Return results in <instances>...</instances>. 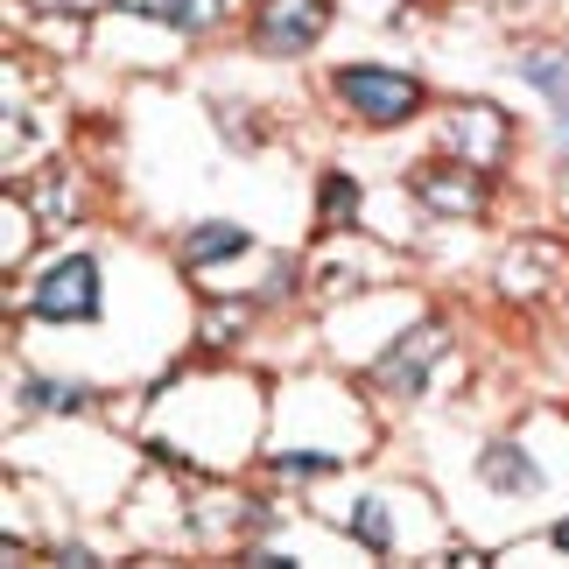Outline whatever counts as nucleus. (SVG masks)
<instances>
[{"instance_id": "obj_16", "label": "nucleus", "mask_w": 569, "mask_h": 569, "mask_svg": "<svg viewBox=\"0 0 569 569\" xmlns=\"http://www.w3.org/2000/svg\"><path fill=\"white\" fill-rule=\"evenodd\" d=\"M549 541H556V549L569 556V520H562V528H549Z\"/></svg>"}, {"instance_id": "obj_1", "label": "nucleus", "mask_w": 569, "mask_h": 569, "mask_svg": "<svg viewBox=\"0 0 569 569\" xmlns=\"http://www.w3.org/2000/svg\"><path fill=\"white\" fill-rule=\"evenodd\" d=\"M36 317H50V323H92L99 317V260L92 253H63L50 260V268L36 274Z\"/></svg>"}, {"instance_id": "obj_10", "label": "nucleus", "mask_w": 569, "mask_h": 569, "mask_svg": "<svg viewBox=\"0 0 569 569\" xmlns=\"http://www.w3.org/2000/svg\"><path fill=\"white\" fill-rule=\"evenodd\" d=\"M359 218V183L345 177V169H331V177H323V197H317V226L323 232H345Z\"/></svg>"}, {"instance_id": "obj_15", "label": "nucleus", "mask_w": 569, "mask_h": 569, "mask_svg": "<svg viewBox=\"0 0 569 569\" xmlns=\"http://www.w3.org/2000/svg\"><path fill=\"white\" fill-rule=\"evenodd\" d=\"M556 141H562V156H569V106H562V120H556Z\"/></svg>"}, {"instance_id": "obj_11", "label": "nucleus", "mask_w": 569, "mask_h": 569, "mask_svg": "<svg viewBox=\"0 0 569 569\" xmlns=\"http://www.w3.org/2000/svg\"><path fill=\"white\" fill-rule=\"evenodd\" d=\"M520 78H528L535 92H549L556 106H569V50H528L520 57Z\"/></svg>"}, {"instance_id": "obj_3", "label": "nucleus", "mask_w": 569, "mask_h": 569, "mask_svg": "<svg viewBox=\"0 0 569 569\" xmlns=\"http://www.w3.org/2000/svg\"><path fill=\"white\" fill-rule=\"evenodd\" d=\"M323 29H331V0H260L253 42H260V57H302V50H317Z\"/></svg>"}, {"instance_id": "obj_4", "label": "nucleus", "mask_w": 569, "mask_h": 569, "mask_svg": "<svg viewBox=\"0 0 569 569\" xmlns=\"http://www.w3.org/2000/svg\"><path fill=\"white\" fill-rule=\"evenodd\" d=\"M415 197H422L429 211H443V218H478L486 211V169H471V162H422L415 169Z\"/></svg>"}, {"instance_id": "obj_13", "label": "nucleus", "mask_w": 569, "mask_h": 569, "mask_svg": "<svg viewBox=\"0 0 569 569\" xmlns=\"http://www.w3.org/2000/svg\"><path fill=\"white\" fill-rule=\"evenodd\" d=\"M29 408H42V415H50V408H84V387L78 380H36L29 387Z\"/></svg>"}, {"instance_id": "obj_14", "label": "nucleus", "mask_w": 569, "mask_h": 569, "mask_svg": "<svg viewBox=\"0 0 569 569\" xmlns=\"http://www.w3.org/2000/svg\"><path fill=\"white\" fill-rule=\"evenodd\" d=\"M274 471H302V478H317V471H338V457H331V450H281V457H274Z\"/></svg>"}, {"instance_id": "obj_7", "label": "nucleus", "mask_w": 569, "mask_h": 569, "mask_svg": "<svg viewBox=\"0 0 569 569\" xmlns=\"http://www.w3.org/2000/svg\"><path fill=\"white\" fill-rule=\"evenodd\" d=\"M478 471H486V486H499V492H541V465L513 443H492L478 457Z\"/></svg>"}, {"instance_id": "obj_8", "label": "nucleus", "mask_w": 569, "mask_h": 569, "mask_svg": "<svg viewBox=\"0 0 569 569\" xmlns=\"http://www.w3.org/2000/svg\"><path fill=\"white\" fill-rule=\"evenodd\" d=\"M253 239H247V226H226V218H211V226H197L190 239H183V268H204V260H226V253H247Z\"/></svg>"}, {"instance_id": "obj_2", "label": "nucleus", "mask_w": 569, "mask_h": 569, "mask_svg": "<svg viewBox=\"0 0 569 569\" xmlns=\"http://www.w3.org/2000/svg\"><path fill=\"white\" fill-rule=\"evenodd\" d=\"M338 99L352 106L359 120H373V127H401V120L422 113V84L401 78V71H373V63L338 71Z\"/></svg>"}, {"instance_id": "obj_12", "label": "nucleus", "mask_w": 569, "mask_h": 569, "mask_svg": "<svg viewBox=\"0 0 569 569\" xmlns=\"http://www.w3.org/2000/svg\"><path fill=\"white\" fill-rule=\"evenodd\" d=\"M345 528H352L366 549H387V541H393V535H387V507H380V499H359V507L345 513Z\"/></svg>"}, {"instance_id": "obj_5", "label": "nucleus", "mask_w": 569, "mask_h": 569, "mask_svg": "<svg viewBox=\"0 0 569 569\" xmlns=\"http://www.w3.org/2000/svg\"><path fill=\"white\" fill-rule=\"evenodd\" d=\"M443 323H422V331H408L401 345H387L380 352V366H373V380L387 387V393H422V380H429V366L443 359Z\"/></svg>"}, {"instance_id": "obj_6", "label": "nucleus", "mask_w": 569, "mask_h": 569, "mask_svg": "<svg viewBox=\"0 0 569 569\" xmlns=\"http://www.w3.org/2000/svg\"><path fill=\"white\" fill-rule=\"evenodd\" d=\"M450 141H457V156H465L471 169H499V156H507V113L499 106H457V120H450Z\"/></svg>"}, {"instance_id": "obj_9", "label": "nucleus", "mask_w": 569, "mask_h": 569, "mask_svg": "<svg viewBox=\"0 0 569 569\" xmlns=\"http://www.w3.org/2000/svg\"><path fill=\"white\" fill-rule=\"evenodd\" d=\"M120 8H134V14H156V21H169V29H211L218 14H226V0H120Z\"/></svg>"}]
</instances>
